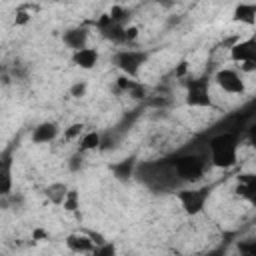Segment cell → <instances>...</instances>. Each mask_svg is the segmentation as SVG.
<instances>
[{"mask_svg":"<svg viewBox=\"0 0 256 256\" xmlns=\"http://www.w3.org/2000/svg\"><path fill=\"white\" fill-rule=\"evenodd\" d=\"M34 238H38V240H40V238H48V234H46L44 230H34Z\"/></svg>","mask_w":256,"mask_h":256,"instance_id":"26","label":"cell"},{"mask_svg":"<svg viewBox=\"0 0 256 256\" xmlns=\"http://www.w3.org/2000/svg\"><path fill=\"white\" fill-rule=\"evenodd\" d=\"M72 62L76 64V66H80V68H84V70H90V68H94L96 64H98V52L94 50V48H82V50H76V52H72Z\"/></svg>","mask_w":256,"mask_h":256,"instance_id":"12","label":"cell"},{"mask_svg":"<svg viewBox=\"0 0 256 256\" xmlns=\"http://www.w3.org/2000/svg\"><path fill=\"white\" fill-rule=\"evenodd\" d=\"M100 142H102V136L98 134V132H86V134H82V138H80V152H90V150H96V148H100Z\"/></svg>","mask_w":256,"mask_h":256,"instance_id":"16","label":"cell"},{"mask_svg":"<svg viewBox=\"0 0 256 256\" xmlns=\"http://www.w3.org/2000/svg\"><path fill=\"white\" fill-rule=\"evenodd\" d=\"M210 160L216 168H230L238 160V136L236 132H222L208 140Z\"/></svg>","mask_w":256,"mask_h":256,"instance_id":"1","label":"cell"},{"mask_svg":"<svg viewBox=\"0 0 256 256\" xmlns=\"http://www.w3.org/2000/svg\"><path fill=\"white\" fill-rule=\"evenodd\" d=\"M68 166H70V170H72V172H76V170H80V166H82V154H74V156L70 158V162H68Z\"/></svg>","mask_w":256,"mask_h":256,"instance_id":"22","label":"cell"},{"mask_svg":"<svg viewBox=\"0 0 256 256\" xmlns=\"http://www.w3.org/2000/svg\"><path fill=\"white\" fill-rule=\"evenodd\" d=\"M66 246L76 254H90L94 250V242L88 238V234H70L66 238Z\"/></svg>","mask_w":256,"mask_h":256,"instance_id":"11","label":"cell"},{"mask_svg":"<svg viewBox=\"0 0 256 256\" xmlns=\"http://www.w3.org/2000/svg\"><path fill=\"white\" fill-rule=\"evenodd\" d=\"M254 16H256V6L254 4H240L234 10V20L246 22V24H254Z\"/></svg>","mask_w":256,"mask_h":256,"instance_id":"15","label":"cell"},{"mask_svg":"<svg viewBox=\"0 0 256 256\" xmlns=\"http://www.w3.org/2000/svg\"><path fill=\"white\" fill-rule=\"evenodd\" d=\"M44 194H46V198H48L52 204L62 206V202H64V198H66V194H68V186L62 184V182H54V184H48V186H46Z\"/></svg>","mask_w":256,"mask_h":256,"instance_id":"14","label":"cell"},{"mask_svg":"<svg viewBox=\"0 0 256 256\" xmlns=\"http://www.w3.org/2000/svg\"><path fill=\"white\" fill-rule=\"evenodd\" d=\"M206 256H224V248H216V250H212V252H208Z\"/></svg>","mask_w":256,"mask_h":256,"instance_id":"25","label":"cell"},{"mask_svg":"<svg viewBox=\"0 0 256 256\" xmlns=\"http://www.w3.org/2000/svg\"><path fill=\"white\" fill-rule=\"evenodd\" d=\"M86 90H88V84H86L84 80H78V82H74V84L70 86V96H72V98H82V96L86 94Z\"/></svg>","mask_w":256,"mask_h":256,"instance_id":"19","label":"cell"},{"mask_svg":"<svg viewBox=\"0 0 256 256\" xmlns=\"http://www.w3.org/2000/svg\"><path fill=\"white\" fill-rule=\"evenodd\" d=\"M214 80L216 84L228 92V94H242L244 92V80H242V74L232 70V68H220L216 74H214Z\"/></svg>","mask_w":256,"mask_h":256,"instance_id":"6","label":"cell"},{"mask_svg":"<svg viewBox=\"0 0 256 256\" xmlns=\"http://www.w3.org/2000/svg\"><path fill=\"white\" fill-rule=\"evenodd\" d=\"M90 254L92 256H116V246L112 242H104V244L94 246V250Z\"/></svg>","mask_w":256,"mask_h":256,"instance_id":"17","label":"cell"},{"mask_svg":"<svg viewBox=\"0 0 256 256\" xmlns=\"http://www.w3.org/2000/svg\"><path fill=\"white\" fill-rule=\"evenodd\" d=\"M240 252H242V256H254L256 254V242L252 240V242H240Z\"/></svg>","mask_w":256,"mask_h":256,"instance_id":"21","label":"cell"},{"mask_svg":"<svg viewBox=\"0 0 256 256\" xmlns=\"http://www.w3.org/2000/svg\"><path fill=\"white\" fill-rule=\"evenodd\" d=\"M186 104L194 106V108L210 106V92H208V80L206 78L190 80L186 84Z\"/></svg>","mask_w":256,"mask_h":256,"instance_id":"4","label":"cell"},{"mask_svg":"<svg viewBox=\"0 0 256 256\" xmlns=\"http://www.w3.org/2000/svg\"><path fill=\"white\" fill-rule=\"evenodd\" d=\"M170 164H172V170H174L176 180L194 182V180H198L204 174L206 156L204 154H198V152H188V154H182V156L170 160Z\"/></svg>","mask_w":256,"mask_h":256,"instance_id":"2","label":"cell"},{"mask_svg":"<svg viewBox=\"0 0 256 256\" xmlns=\"http://www.w3.org/2000/svg\"><path fill=\"white\" fill-rule=\"evenodd\" d=\"M230 58L236 62H256V48H254V40H244V42H236L230 48Z\"/></svg>","mask_w":256,"mask_h":256,"instance_id":"9","label":"cell"},{"mask_svg":"<svg viewBox=\"0 0 256 256\" xmlns=\"http://www.w3.org/2000/svg\"><path fill=\"white\" fill-rule=\"evenodd\" d=\"M148 54L144 50H134V48H124L114 54V64L126 74V78H136L140 68L146 64Z\"/></svg>","mask_w":256,"mask_h":256,"instance_id":"3","label":"cell"},{"mask_svg":"<svg viewBox=\"0 0 256 256\" xmlns=\"http://www.w3.org/2000/svg\"><path fill=\"white\" fill-rule=\"evenodd\" d=\"M186 68H188V64L186 62H180V66L176 68V76H184L186 74Z\"/></svg>","mask_w":256,"mask_h":256,"instance_id":"23","label":"cell"},{"mask_svg":"<svg viewBox=\"0 0 256 256\" xmlns=\"http://www.w3.org/2000/svg\"><path fill=\"white\" fill-rule=\"evenodd\" d=\"M28 20V14H24V12H20L18 14V18H16V24H24Z\"/></svg>","mask_w":256,"mask_h":256,"instance_id":"24","label":"cell"},{"mask_svg":"<svg viewBox=\"0 0 256 256\" xmlns=\"http://www.w3.org/2000/svg\"><path fill=\"white\" fill-rule=\"evenodd\" d=\"M62 40H64V44H66L72 52L82 50V48H86V42H88V30H86L84 26L70 28V30H66V32L62 34Z\"/></svg>","mask_w":256,"mask_h":256,"instance_id":"8","label":"cell"},{"mask_svg":"<svg viewBox=\"0 0 256 256\" xmlns=\"http://www.w3.org/2000/svg\"><path fill=\"white\" fill-rule=\"evenodd\" d=\"M82 124H72V126H68L66 130H64V138L66 140H72V138H76V136H80L82 134Z\"/></svg>","mask_w":256,"mask_h":256,"instance_id":"20","label":"cell"},{"mask_svg":"<svg viewBox=\"0 0 256 256\" xmlns=\"http://www.w3.org/2000/svg\"><path fill=\"white\" fill-rule=\"evenodd\" d=\"M58 132H60V128L56 122H42L32 130L30 138L34 144H48L58 138Z\"/></svg>","mask_w":256,"mask_h":256,"instance_id":"7","label":"cell"},{"mask_svg":"<svg viewBox=\"0 0 256 256\" xmlns=\"http://www.w3.org/2000/svg\"><path fill=\"white\" fill-rule=\"evenodd\" d=\"M134 170H136V158L130 156V158H124L116 164H112V174L116 180L120 182H128L132 176H134Z\"/></svg>","mask_w":256,"mask_h":256,"instance_id":"13","label":"cell"},{"mask_svg":"<svg viewBox=\"0 0 256 256\" xmlns=\"http://www.w3.org/2000/svg\"><path fill=\"white\" fill-rule=\"evenodd\" d=\"M178 200L186 214H198L202 212L206 200H208V188H192V190H180Z\"/></svg>","mask_w":256,"mask_h":256,"instance_id":"5","label":"cell"},{"mask_svg":"<svg viewBox=\"0 0 256 256\" xmlns=\"http://www.w3.org/2000/svg\"><path fill=\"white\" fill-rule=\"evenodd\" d=\"M62 206H64L66 210L74 212V210L78 208V192H76V190H68V194H66L64 202H62Z\"/></svg>","mask_w":256,"mask_h":256,"instance_id":"18","label":"cell"},{"mask_svg":"<svg viewBox=\"0 0 256 256\" xmlns=\"http://www.w3.org/2000/svg\"><path fill=\"white\" fill-rule=\"evenodd\" d=\"M12 190V158L10 152L0 156V196H8Z\"/></svg>","mask_w":256,"mask_h":256,"instance_id":"10","label":"cell"}]
</instances>
